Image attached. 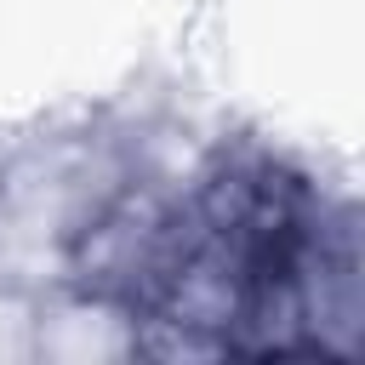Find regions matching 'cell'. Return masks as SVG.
I'll return each instance as SVG.
<instances>
[{"label":"cell","mask_w":365,"mask_h":365,"mask_svg":"<svg viewBox=\"0 0 365 365\" xmlns=\"http://www.w3.org/2000/svg\"><path fill=\"white\" fill-rule=\"evenodd\" d=\"M137 319L143 308L91 285H68L51 279L46 297L34 302V354L40 359H63V365H91V359H137Z\"/></svg>","instance_id":"obj_1"}]
</instances>
